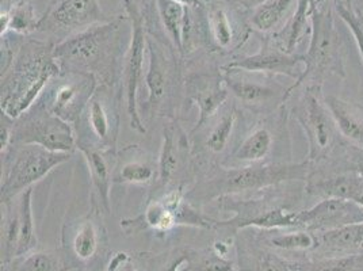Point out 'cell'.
Listing matches in <instances>:
<instances>
[{"mask_svg":"<svg viewBox=\"0 0 363 271\" xmlns=\"http://www.w3.org/2000/svg\"><path fill=\"white\" fill-rule=\"evenodd\" d=\"M1 269L16 260L19 245L21 226L16 201L1 204Z\"/></svg>","mask_w":363,"mask_h":271,"instance_id":"obj_34","label":"cell"},{"mask_svg":"<svg viewBox=\"0 0 363 271\" xmlns=\"http://www.w3.org/2000/svg\"><path fill=\"white\" fill-rule=\"evenodd\" d=\"M312 163L303 160L275 162L251 166L228 167L216 165L208 168L203 178L186 192L187 199L193 204L211 202L224 197L259 193L291 182H306Z\"/></svg>","mask_w":363,"mask_h":271,"instance_id":"obj_2","label":"cell"},{"mask_svg":"<svg viewBox=\"0 0 363 271\" xmlns=\"http://www.w3.org/2000/svg\"><path fill=\"white\" fill-rule=\"evenodd\" d=\"M345 4H346L347 7H350V9H354V7H352V0H345Z\"/></svg>","mask_w":363,"mask_h":271,"instance_id":"obj_43","label":"cell"},{"mask_svg":"<svg viewBox=\"0 0 363 271\" xmlns=\"http://www.w3.org/2000/svg\"><path fill=\"white\" fill-rule=\"evenodd\" d=\"M297 0H263L250 16V29L260 34L272 33L288 16Z\"/></svg>","mask_w":363,"mask_h":271,"instance_id":"obj_32","label":"cell"},{"mask_svg":"<svg viewBox=\"0 0 363 271\" xmlns=\"http://www.w3.org/2000/svg\"><path fill=\"white\" fill-rule=\"evenodd\" d=\"M339 135L346 143L363 150V109L336 95H324Z\"/></svg>","mask_w":363,"mask_h":271,"instance_id":"obj_25","label":"cell"},{"mask_svg":"<svg viewBox=\"0 0 363 271\" xmlns=\"http://www.w3.org/2000/svg\"><path fill=\"white\" fill-rule=\"evenodd\" d=\"M235 1H242H242H245V0H235Z\"/></svg>","mask_w":363,"mask_h":271,"instance_id":"obj_44","label":"cell"},{"mask_svg":"<svg viewBox=\"0 0 363 271\" xmlns=\"http://www.w3.org/2000/svg\"><path fill=\"white\" fill-rule=\"evenodd\" d=\"M69 159L68 153L48 151L38 145L13 144L9 151L1 153V204L14 201Z\"/></svg>","mask_w":363,"mask_h":271,"instance_id":"obj_6","label":"cell"},{"mask_svg":"<svg viewBox=\"0 0 363 271\" xmlns=\"http://www.w3.org/2000/svg\"><path fill=\"white\" fill-rule=\"evenodd\" d=\"M238 118H239V111L236 110L235 106L228 107L225 111L221 113V116L218 113L216 117V122L211 126L209 135L205 138V143H203L205 151L213 156L221 155L225 151L235 132V128L238 125Z\"/></svg>","mask_w":363,"mask_h":271,"instance_id":"obj_37","label":"cell"},{"mask_svg":"<svg viewBox=\"0 0 363 271\" xmlns=\"http://www.w3.org/2000/svg\"><path fill=\"white\" fill-rule=\"evenodd\" d=\"M16 198H18L16 206L19 213V226H21V236H19L16 258H21L35 251L38 245L34 213H33V187L28 189Z\"/></svg>","mask_w":363,"mask_h":271,"instance_id":"obj_35","label":"cell"},{"mask_svg":"<svg viewBox=\"0 0 363 271\" xmlns=\"http://www.w3.org/2000/svg\"><path fill=\"white\" fill-rule=\"evenodd\" d=\"M156 11L162 26L167 33V38L169 40L171 46L178 52V55H183L182 46V31L184 23V14L186 6L178 0H155Z\"/></svg>","mask_w":363,"mask_h":271,"instance_id":"obj_31","label":"cell"},{"mask_svg":"<svg viewBox=\"0 0 363 271\" xmlns=\"http://www.w3.org/2000/svg\"><path fill=\"white\" fill-rule=\"evenodd\" d=\"M111 19L98 0H52L41 18L38 31L65 40Z\"/></svg>","mask_w":363,"mask_h":271,"instance_id":"obj_13","label":"cell"},{"mask_svg":"<svg viewBox=\"0 0 363 271\" xmlns=\"http://www.w3.org/2000/svg\"><path fill=\"white\" fill-rule=\"evenodd\" d=\"M285 106L282 107L278 117L274 120H266L257 122L252 129L244 136L240 144L233 150L230 155V165L228 167L251 166V165H262L272 155L277 133L281 132L279 125H282L285 116Z\"/></svg>","mask_w":363,"mask_h":271,"instance_id":"obj_20","label":"cell"},{"mask_svg":"<svg viewBox=\"0 0 363 271\" xmlns=\"http://www.w3.org/2000/svg\"><path fill=\"white\" fill-rule=\"evenodd\" d=\"M184 89L187 102L198 107L197 123L191 131V136H194L217 117L228 101L229 91L224 83V74L220 70L190 74L184 80Z\"/></svg>","mask_w":363,"mask_h":271,"instance_id":"obj_16","label":"cell"},{"mask_svg":"<svg viewBox=\"0 0 363 271\" xmlns=\"http://www.w3.org/2000/svg\"><path fill=\"white\" fill-rule=\"evenodd\" d=\"M96 77L86 72L61 71L48 86L40 102L61 120L75 125L98 90Z\"/></svg>","mask_w":363,"mask_h":271,"instance_id":"obj_12","label":"cell"},{"mask_svg":"<svg viewBox=\"0 0 363 271\" xmlns=\"http://www.w3.org/2000/svg\"><path fill=\"white\" fill-rule=\"evenodd\" d=\"M126 16L68 37L55 46L61 71L86 72L95 76L99 86H117L121 80V26Z\"/></svg>","mask_w":363,"mask_h":271,"instance_id":"obj_3","label":"cell"},{"mask_svg":"<svg viewBox=\"0 0 363 271\" xmlns=\"http://www.w3.org/2000/svg\"><path fill=\"white\" fill-rule=\"evenodd\" d=\"M239 271H291L288 259L282 258L250 229L239 231L233 241Z\"/></svg>","mask_w":363,"mask_h":271,"instance_id":"obj_22","label":"cell"},{"mask_svg":"<svg viewBox=\"0 0 363 271\" xmlns=\"http://www.w3.org/2000/svg\"><path fill=\"white\" fill-rule=\"evenodd\" d=\"M96 217H101V214L91 211L87 217L77 220L68 226V231L64 229L62 232L61 248L75 267L89 265L102 251L105 231L95 220Z\"/></svg>","mask_w":363,"mask_h":271,"instance_id":"obj_19","label":"cell"},{"mask_svg":"<svg viewBox=\"0 0 363 271\" xmlns=\"http://www.w3.org/2000/svg\"><path fill=\"white\" fill-rule=\"evenodd\" d=\"M186 192V186H177L168 189L159 198H153L136 219L121 221L123 232L126 235H137L152 231L156 235H166L181 226L206 231L216 229L217 220L199 213L187 199Z\"/></svg>","mask_w":363,"mask_h":271,"instance_id":"obj_5","label":"cell"},{"mask_svg":"<svg viewBox=\"0 0 363 271\" xmlns=\"http://www.w3.org/2000/svg\"><path fill=\"white\" fill-rule=\"evenodd\" d=\"M309 9L311 0H297V9L284 28L281 31H274L269 37L272 44L286 53H296L297 48L303 43L305 34L311 29L308 28V23L311 22Z\"/></svg>","mask_w":363,"mask_h":271,"instance_id":"obj_27","label":"cell"},{"mask_svg":"<svg viewBox=\"0 0 363 271\" xmlns=\"http://www.w3.org/2000/svg\"><path fill=\"white\" fill-rule=\"evenodd\" d=\"M120 102L121 94L116 86H99L98 90L76 122V138L90 136L86 143L104 150L117 152L120 135Z\"/></svg>","mask_w":363,"mask_h":271,"instance_id":"obj_11","label":"cell"},{"mask_svg":"<svg viewBox=\"0 0 363 271\" xmlns=\"http://www.w3.org/2000/svg\"><path fill=\"white\" fill-rule=\"evenodd\" d=\"M309 18L311 43L306 53H303L305 70L301 77L286 91V102L306 82L321 86L327 76L346 77L342 38L335 25L333 10L327 6H320L318 0H311Z\"/></svg>","mask_w":363,"mask_h":271,"instance_id":"obj_4","label":"cell"},{"mask_svg":"<svg viewBox=\"0 0 363 271\" xmlns=\"http://www.w3.org/2000/svg\"><path fill=\"white\" fill-rule=\"evenodd\" d=\"M336 13L340 16V19L346 23L348 29L352 33L354 40L357 43V45L359 48V52L362 55L363 59V14L355 11L354 9H350L345 1H337L335 4Z\"/></svg>","mask_w":363,"mask_h":271,"instance_id":"obj_41","label":"cell"},{"mask_svg":"<svg viewBox=\"0 0 363 271\" xmlns=\"http://www.w3.org/2000/svg\"><path fill=\"white\" fill-rule=\"evenodd\" d=\"M318 247L309 258L363 255V223L316 232Z\"/></svg>","mask_w":363,"mask_h":271,"instance_id":"obj_24","label":"cell"},{"mask_svg":"<svg viewBox=\"0 0 363 271\" xmlns=\"http://www.w3.org/2000/svg\"><path fill=\"white\" fill-rule=\"evenodd\" d=\"M52 41L28 40L16 50L10 65L1 71V114L18 120L35 105L50 82L61 74Z\"/></svg>","mask_w":363,"mask_h":271,"instance_id":"obj_1","label":"cell"},{"mask_svg":"<svg viewBox=\"0 0 363 271\" xmlns=\"http://www.w3.org/2000/svg\"><path fill=\"white\" fill-rule=\"evenodd\" d=\"M77 151L83 155L91 179L92 211L98 214H110L111 211V184L117 167V152L104 150L86 143H77Z\"/></svg>","mask_w":363,"mask_h":271,"instance_id":"obj_18","label":"cell"},{"mask_svg":"<svg viewBox=\"0 0 363 271\" xmlns=\"http://www.w3.org/2000/svg\"><path fill=\"white\" fill-rule=\"evenodd\" d=\"M223 68L266 76H288L297 82L303 74L305 64L303 55L286 53L274 45L267 37L262 40V45L257 53L229 61Z\"/></svg>","mask_w":363,"mask_h":271,"instance_id":"obj_17","label":"cell"},{"mask_svg":"<svg viewBox=\"0 0 363 271\" xmlns=\"http://www.w3.org/2000/svg\"><path fill=\"white\" fill-rule=\"evenodd\" d=\"M224 83L228 91L244 107L255 114H272L285 106L286 91L279 83H274L272 76H266L264 80L252 79L248 72L238 70H224Z\"/></svg>","mask_w":363,"mask_h":271,"instance_id":"obj_14","label":"cell"},{"mask_svg":"<svg viewBox=\"0 0 363 271\" xmlns=\"http://www.w3.org/2000/svg\"><path fill=\"white\" fill-rule=\"evenodd\" d=\"M257 231L260 239L272 250L284 253H308L311 255L318 247L316 232L308 229Z\"/></svg>","mask_w":363,"mask_h":271,"instance_id":"obj_28","label":"cell"},{"mask_svg":"<svg viewBox=\"0 0 363 271\" xmlns=\"http://www.w3.org/2000/svg\"><path fill=\"white\" fill-rule=\"evenodd\" d=\"M43 16L35 13L34 6L26 0H14L7 9L0 13V35L1 38L9 33L25 37L38 31Z\"/></svg>","mask_w":363,"mask_h":271,"instance_id":"obj_26","label":"cell"},{"mask_svg":"<svg viewBox=\"0 0 363 271\" xmlns=\"http://www.w3.org/2000/svg\"><path fill=\"white\" fill-rule=\"evenodd\" d=\"M9 266H11V271H71L75 269L62 248L35 250L28 255L16 258Z\"/></svg>","mask_w":363,"mask_h":271,"instance_id":"obj_29","label":"cell"},{"mask_svg":"<svg viewBox=\"0 0 363 271\" xmlns=\"http://www.w3.org/2000/svg\"><path fill=\"white\" fill-rule=\"evenodd\" d=\"M291 113L308 138L309 152L306 160L312 166L320 165L336 148L339 136L333 116L325 105L321 86L308 84L293 106Z\"/></svg>","mask_w":363,"mask_h":271,"instance_id":"obj_9","label":"cell"},{"mask_svg":"<svg viewBox=\"0 0 363 271\" xmlns=\"http://www.w3.org/2000/svg\"><path fill=\"white\" fill-rule=\"evenodd\" d=\"M153 179H157V167H153L148 159H141V156L135 155L133 159L125 160L116 167V183L144 186L152 183Z\"/></svg>","mask_w":363,"mask_h":271,"instance_id":"obj_39","label":"cell"},{"mask_svg":"<svg viewBox=\"0 0 363 271\" xmlns=\"http://www.w3.org/2000/svg\"><path fill=\"white\" fill-rule=\"evenodd\" d=\"M13 144L38 145L48 151L68 155L77 150V138L72 125L49 111L40 101L14 121Z\"/></svg>","mask_w":363,"mask_h":271,"instance_id":"obj_10","label":"cell"},{"mask_svg":"<svg viewBox=\"0 0 363 271\" xmlns=\"http://www.w3.org/2000/svg\"><path fill=\"white\" fill-rule=\"evenodd\" d=\"M194 159L187 133L175 118H167L163 125V141L157 159V186L177 187L175 182L193 171Z\"/></svg>","mask_w":363,"mask_h":271,"instance_id":"obj_15","label":"cell"},{"mask_svg":"<svg viewBox=\"0 0 363 271\" xmlns=\"http://www.w3.org/2000/svg\"><path fill=\"white\" fill-rule=\"evenodd\" d=\"M320 165L325 166L312 167L325 172H355L363 177V150L348 143H339L333 153Z\"/></svg>","mask_w":363,"mask_h":271,"instance_id":"obj_38","label":"cell"},{"mask_svg":"<svg viewBox=\"0 0 363 271\" xmlns=\"http://www.w3.org/2000/svg\"><path fill=\"white\" fill-rule=\"evenodd\" d=\"M291 271H363V255L288 259Z\"/></svg>","mask_w":363,"mask_h":271,"instance_id":"obj_36","label":"cell"},{"mask_svg":"<svg viewBox=\"0 0 363 271\" xmlns=\"http://www.w3.org/2000/svg\"><path fill=\"white\" fill-rule=\"evenodd\" d=\"M187 271H239V267L228 256L220 255L211 247L203 251L191 250V260Z\"/></svg>","mask_w":363,"mask_h":271,"instance_id":"obj_40","label":"cell"},{"mask_svg":"<svg viewBox=\"0 0 363 271\" xmlns=\"http://www.w3.org/2000/svg\"><path fill=\"white\" fill-rule=\"evenodd\" d=\"M301 229L312 232L330 231L363 223V208L340 198H324L309 209L298 211Z\"/></svg>","mask_w":363,"mask_h":271,"instance_id":"obj_21","label":"cell"},{"mask_svg":"<svg viewBox=\"0 0 363 271\" xmlns=\"http://www.w3.org/2000/svg\"><path fill=\"white\" fill-rule=\"evenodd\" d=\"M191 250L186 247L172 248L164 253L135 254L140 271H187L191 260Z\"/></svg>","mask_w":363,"mask_h":271,"instance_id":"obj_30","label":"cell"},{"mask_svg":"<svg viewBox=\"0 0 363 271\" xmlns=\"http://www.w3.org/2000/svg\"><path fill=\"white\" fill-rule=\"evenodd\" d=\"M148 28V26H147ZM166 44L148 33L147 37V57L148 68L145 72V86L148 90V99L145 109L151 118L167 117L174 118L171 114L175 107L177 94L179 91L181 70L177 56L172 53L175 49H167Z\"/></svg>","mask_w":363,"mask_h":271,"instance_id":"obj_8","label":"cell"},{"mask_svg":"<svg viewBox=\"0 0 363 271\" xmlns=\"http://www.w3.org/2000/svg\"><path fill=\"white\" fill-rule=\"evenodd\" d=\"M208 26L213 50L230 52L242 45L236 38V31L225 9L213 7L208 13Z\"/></svg>","mask_w":363,"mask_h":271,"instance_id":"obj_33","label":"cell"},{"mask_svg":"<svg viewBox=\"0 0 363 271\" xmlns=\"http://www.w3.org/2000/svg\"><path fill=\"white\" fill-rule=\"evenodd\" d=\"M106 271H140L135 254L120 251L110 258Z\"/></svg>","mask_w":363,"mask_h":271,"instance_id":"obj_42","label":"cell"},{"mask_svg":"<svg viewBox=\"0 0 363 271\" xmlns=\"http://www.w3.org/2000/svg\"><path fill=\"white\" fill-rule=\"evenodd\" d=\"M122 7L128 21L130 22L132 37L129 46L122 57L121 92L125 96L126 113L130 121L132 129L138 133L145 135L147 128L141 118L137 95L141 86L144 74V61L147 57V18L145 14L138 9L133 0H122Z\"/></svg>","mask_w":363,"mask_h":271,"instance_id":"obj_7","label":"cell"},{"mask_svg":"<svg viewBox=\"0 0 363 271\" xmlns=\"http://www.w3.org/2000/svg\"><path fill=\"white\" fill-rule=\"evenodd\" d=\"M308 196L347 199L363 208V177L355 172H325L312 167L305 182Z\"/></svg>","mask_w":363,"mask_h":271,"instance_id":"obj_23","label":"cell"}]
</instances>
